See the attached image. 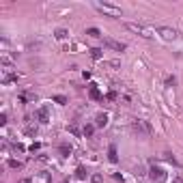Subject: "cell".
I'll return each mask as SVG.
<instances>
[{
  "label": "cell",
  "mask_w": 183,
  "mask_h": 183,
  "mask_svg": "<svg viewBox=\"0 0 183 183\" xmlns=\"http://www.w3.org/2000/svg\"><path fill=\"white\" fill-rule=\"evenodd\" d=\"M125 26H127V30L140 35V37H144V39H153V37H155V30L144 28V26H140V24H125Z\"/></svg>",
  "instance_id": "cell-1"
},
{
  "label": "cell",
  "mask_w": 183,
  "mask_h": 183,
  "mask_svg": "<svg viewBox=\"0 0 183 183\" xmlns=\"http://www.w3.org/2000/svg\"><path fill=\"white\" fill-rule=\"evenodd\" d=\"M101 13H106V15H112V17H118L121 15V7H114V4H108V2H97L95 4Z\"/></svg>",
  "instance_id": "cell-2"
},
{
  "label": "cell",
  "mask_w": 183,
  "mask_h": 183,
  "mask_svg": "<svg viewBox=\"0 0 183 183\" xmlns=\"http://www.w3.org/2000/svg\"><path fill=\"white\" fill-rule=\"evenodd\" d=\"M104 45H106V48H110V50H114V52H123V50L127 48L125 43L114 41V39H104Z\"/></svg>",
  "instance_id": "cell-3"
},
{
  "label": "cell",
  "mask_w": 183,
  "mask_h": 183,
  "mask_svg": "<svg viewBox=\"0 0 183 183\" xmlns=\"http://www.w3.org/2000/svg\"><path fill=\"white\" fill-rule=\"evenodd\" d=\"M157 32H159V35H162L166 41L177 39V30H175V28H166V26H162V28H157Z\"/></svg>",
  "instance_id": "cell-4"
},
{
  "label": "cell",
  "mask_w": 183,
  "mask_h": 183,
  "mask_svg": "<svg viewBox=\"0 0 183 183\" xmlns=\"http://www.w3.org/2000/svg\"><path fill=\"white\" fill-rule=\"evenodd\" d=\"M37 118H39V123H48L50 121V110H48V106H41L39 110H37Z\"/></svg>",
  "instance_id": "cell-5"
},
{
  "label": "cell",
  "mask_w": 183,
  "mask_h": 183,
  "mask_svg": "<svg viewBox=\"0 0 183 183\" xmlns=\"http://www.w3.org/2000/svg\"><path fill=\"white\" fill-rule=\"evenodd\" d=\"M149 177H151L153 181H162L166 175H164V170H162V168H151V170H149Z\"/></svg>",
  "instance_id": "cell-6"
},
{
  "label": "cell",
  "mask_w": 183,
  "mask_h": 183,
  "mask_svg": "<svg viewBox=\"0 0 183 183\" xmlns=\"http://www.w3.org/2000/svg\"><path fill=\"white\" fill-rule=\"evenodd\" d=\"M108 159L112 162V164H116V162H118V155H116V144H110V146H108Z\"/></svg>",
  "instance_id": "cell-7"
},
{
  "label": "cell",
  "mask_w": 183,
  "mask_h": 183,
  "mask_svg": "<svg viewBox=\"0 0 183 183\" xmlns=\"http://www.w3.org/2000/svg\"><path fill=\"white\" fill-rule=\"evenodd\" d=\"M106 125H108V114H106V112L97 114V118H95V127H106Z\"/></svg>",
  "instance_id": "cell-8"
},
{
  "label": "cell",
  "mask_w": 183,
  "mask_h": 183,
  "mask_svg": "<svg viewBox=\"0 0 183 183\" xmlns=\"http://www.w3.org/2000/svg\"><path fill=\"white\" fill-rule=\"evenodd\" d=\"M88 97H90V99H101V93H99L97 84H90V86H88Z\"/></svg>",
  "instance_id": "cell-9"
},
{
  "label": "cell",
  "mask_w": 183,
  "mask_h": 183,
  "mask_svg": "<svg viewBox=\"0 0 183 183\" xmlns=\"http://www.w3.org/2000/svg\"><path fill=\"white\" fill-rule=\"evenodd\" d=\"M58 151H60V155H62V157H69V155H71V144H67V142H62L60 146H58Z\"/></svg>",
  "instance_id": "cell-10"
},
{
  "label": "cell",
  "mask_w": 183,
  "mask_h": 183,
  "mask_svg": "<svg viewBox=\"0 0 183 183\" xmlns=\"http://www.w3.org/2000/svg\"><path fill=\"white\" fill-rule=\"evenodd\" d=\"M76 177H78L80 181H84V179L88 177V172H86V168H84V166H80V168L76 170Z\"/></svg>",
  "instance_id": "cell-11"
},
{
  "label": "cell",
  "mask_w": 183,
  "mask_h": 183,
  "mask_svg": "<svg viewBox=\"0 0 183 183\" xmlns=\"http://www.w3.org/2000/svg\"><path fill=\"white\" fill-rule=\"evenodd\" d=\"M104 56V50H99V48H93L90 50V58H95V60H99Z\"/></svg>",
  "instance_id": "cell-12"
},
{
  "label": "cell",
  "mask_w": 183,
  "mask_h": 183,
  "mask_svg": "<svg viewBox=\"0 0 183 183\" xmlns=\"http://www.w3.org/2000/svg\"><path fill=\"white\" fill-rule=\"evenodd\" d=\"M54 35H56V39H60V41H62V39H67V37H69V32H67L65 28H58V30L54 32Z\"/></svg>",
  "instance_id": "cell-13"
},
{
  "label": "cell",
  "mask_w": 183,
  "mask_h": 183,
  "mask_svg": "<svg viewBox=\"0 0 183 183\" xmlns=\"http://www.w3.org/2000/svg\"><path fill=\"white\" fill-rule=\"evenodd\" d=\"M52 101H56V104H60V106H65V104H67V97H65V95H54V97H52Z\"/></svg>",
  "instance_id": "cell-14"
},
{
  "label": "cell",
  "mask_w": 183,
  "mask_h": 183,
  "mask_svg": "<svg viewBox=\"0 0 183 183\" xmlns=\"http://www.w3.org/2000/svg\"><path fill=\"white\" fill-rule=\"evenodd\" d=\"M93 132H95V125H84V136H86V138L93 136Z\"/></svg>",
  "instance_id": "cell-15"
},
{
  "label": "cell",
  "mask_w": 183,
  "mask_h": 183,
  "mask_svg": "<svg viewBox=\"0 0 183 183\" xmlns=\"http://www.w3.org/2000/svg\"><path fill=\"white\" fill-rule=\"evenodd\" d=\"M86 35L88 37H101V32H99L97 28H86Z\"/></svg>",
  "instance_id": "cell-16"
},
{
  "label": "cell",
  "mask_w": 183,
  "mask_h": 183,
  "mask_svg": "<svg viewBox=\"0 0 183 183\" xmlns=\"http://www.w3.org/2000/svg\"><path fill=\"white\" fill-rule=\"evenodd\" d=\"M9 166H11V168H22V162H17V159H9Z\"/></svg>",
  "instance_id": "cell-17"
},
{
  "label": "cell",
  "mask_w": 183,
  "mask_h": 183,
  "mask_svg": "<svg viewBox=\"0 0 183 183\" xmlns=\"http://www.w3.org/2000/svg\"><path fill=\"white\" fill-rule=\"evenodd\" d=\"M164 159H168L170 164H177V159H175V157H172V155H170V153H164Z\"/></svg>",
  "instance_id": "cell-18"
},
{
  "label": "cell",
  "mask_w": 183,
  "mask_h": 183,
  "mask_svg": "<svg viewBox=\"0 0 183 183\" xmlns=\"http://www.w3.org/2000/svg\"><path fill=\"white\" fill-rule=\"evenodd\" d=\"M90 181H93V183H101V177H99V175H95V177L90 179Z\"/></svg>",
  "instance_id": "cell-19"
},
{
  "label": "cell",
  "mask_w": 183,
  "mask_h": 183,
  "mask_svg": "<svg viewBox=\"0 0 183 183\" xmlns=\"http://www.w3.org/2000/svg\"><path fill=\"white\" fill-rule=\"evenodd\" d=\"M20 183H30V179H22V181H20Z\"/></svg>",
  "instance_id": "cell-20"
},
{
  "label": "cell",
  "mask_w": 183,
  "mask_h": 183,
  "mask_svg": "<svg viewBox=\"0 0 183 183\" xmlns=\"http://www.w3.org/2000/svg\"><path fill=\"white\" fill-rule=\"evenodd\" d=\"M62 183H67V181H62Z\"/></svg>",
  "instance_id": "cell-21"
}]
</instances>
